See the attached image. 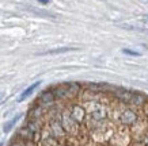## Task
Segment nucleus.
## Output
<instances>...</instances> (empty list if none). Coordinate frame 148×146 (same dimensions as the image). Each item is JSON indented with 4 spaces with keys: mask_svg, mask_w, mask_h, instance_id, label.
Listing matches in <instances>:
<instances>
[{
    "mask_svg": "<svg viewBox=\"0 0 148 146\" xmlns=\"http://www.w3.org/2000/svg\"><path fill=\"white\" fill-rule=\"evenodd\" d=\"M136 119H137V116H136V114L132 110H126V111H124V112L121 114V122L124 124L135 123Z\"/></svg>",
    "mask_w": 148,
    "mask_h": 146,
    "instance_id": "3",
    "label": "nucleus"
},
{
    "mask_svg": "<svg viewBox=\"0 0 148 146\" xmlns=\"http://www.w3.org/2000/svg\"><path fill=\"white\" fill-rule=\"evenodd\" d=\"M147 146H148V139H147Z\"/></svg>",
    "mask_w": 148,
    "mask_h": 146,
    "instance_id": "12",
    "label": "nucleus"
},
{
    "mask_svg": "<svg viewBox=\"0 0 148 146\" xmlns=\"http://www.w3.org/2000/svg\"><path fill=\"white\" fill-rule=\"evenodd\" d=\"M73 50L72 48H60V49H54V50H49L48 54H54V53H65V52H71Z\"/></svg>",
    "mask_w": 148,
    "mask_h": 146,
    "instance_id": "8",
    "label": "nucleus"
},
{
    "mask_svg": "<svg viewBox=\"0 0 148 146\" xmlns=\"http://www.w3.org/2000/svg\"><path fill=\"white\" fill-rule=\"evenodd\" d=\"M122 53L128 54V56H133V57H139V56H141V53L135 52V50H132V49H122Z\"/></svg>",
    "mask_w": 148,
    "mask_h": 146,
    "instance_id": "9",
    "label": "nucleus"
},
{
    "mask_svg": "<svg viewBox=\"0 0 148 146\" xmlns=\"http://www.w3.org/2000/svg\"><path fill=\"white\" fill-rule=\"evenodd\" d=\"M144 19H145V22L148 23V15H147V16H145V18H144Z\"/></svg>",
    "mask_w": 148,
    "mask_h": 146,
    "instance_id": "11",
    "label": "nucleus"
},
{
    "mask_svg": "<svg viewBox=\"0 0 148 146\" xmlns=\"http://www.w3.org/2000/svg\"><path fill=\"white\" fill-rule=\"evenodd\" d=\"M132 95L133 93H130L129 91H122L120 95H118V97L121 99L122 102H126V103H129L130 102V99H132Z\"/></svg>",
    "mask_w": 148,
    "mask_h": 146,
    "instance_id": "7",
    "label": "nucleus"
},
{
    "mask_svg": "<svg viewBox=\"0 0 148 146\" xmlns=\"http://www.w3.org/2000/svg\"><path fill=\"white\" fill-rule=\"evenodd\" d=\"M69 115L72 116V119L79 124V123H82V122L84 120L86 111H84V108H82L80 106H73L71 110H69Z\"/></svg>",
    "mask_w": 148,
    "mask_h": 146,
    "instance_id": "1",
    "label": "nucleus"
},
{
    "mask_svg": "<svg viewBox=\"0 0 148 146\" xmlns=\"http://www.w3.org/2000/svg\"><path fill=\"white\" fill-rule=\"evenodd\" d=\"M21 116H22V115H16L15 118H12V119L8 120V122H7V123L4 124V127H3L4 133H8V131H11V128H12L14 126H15V123H16V122L19 120V118H21Z\"/></svg>",
    "mask_w": 148,
    "mask_h": 146,
    "instance_id": "5",
    "label": "nucleus"
},
{
    "mask_svg": "<svg viewBox=\"0 0 148 146\" xmlns=\"http://www.w3.org/2000/svg\"><path fill=\"white\" fill-rule=\"evenodd\" d=\"M40 84H41L40 81H37V83H34V84L30 85L29 88L25 89V91H23V92L21 93V96H19V99H18V102H23L25 99H27V97L30 96V95H32V93L34 92V91H36V89L38 88V87H40Z\"/></svg>",
    "mask_w": 148,
    "mask_h": 146,
    "instance_id": "4",
    "label": "nucleus"
},
{
    "mask_svg": "<svg viewBox=\"0 0 148 146\" xmlns=\"http://www.w3.org/2000/svg\"><path fill=\"white\" fill-rule=\"evenodd\" d=\"M54 100H56V97H54L52 89H50V91H44V92L40 95V99H38V102H40L41 104H44V106L52 104Z\"/></svg>",
    "mask_w": 148,
    "mask_h": 146,
    "instance_id": "2",
    "label": "nucleus"
},
{
    "mask_svg": "<svg viewBox=\"0 0 148 146\" xmlns=\"http://www.w3.org/2000/svg\"><path fill=\"white\" fill-rule=\"evenodd\" d=\"M144 102H145V97H144L143 95H136V93H133L129 103H133L136 106H140V104H143Z\"/></svg>",
    "mask_w": 148,
    "mask_h": 146,
    "instance_id": "6",
    "label": "nucleus"
},
{
    "mask_svg": "<svg viewBox=\"0 0 148 146\" xmlns=\"http://www.w3.org/2000/svg\"><path fill=\"white\" fill-rule=\"evenodd\" d=\"M38 1H40L41 4H48V3H49L50 0H38Z\"/></svg>",
    "mask_w": 148,
    "mask_h": 146,
    "instance_id": "10",
    "label": "nucleus"
}]
</instances>
